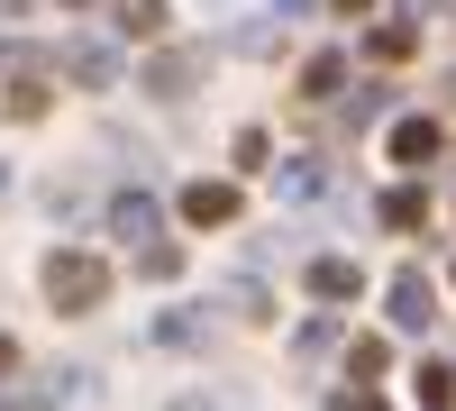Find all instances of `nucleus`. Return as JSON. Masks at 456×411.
Masks as SVG:
<instances>
[{"label":"nucleus","mask_w":456,"mask_h":411,"mask_svg":"<svg viewBox=\"0 0 456 411\" xmlns=\"http://www.w3.org/2000/svg\"><path fill=\"white\" fill-rule=\"evenodd\" d=\"M46 302H55V311H101V302H110V256L55 247V256H46Z\"/></svg>","instance_id":"f257e3e1"},{"label":"nucleus","mask_w":456,"mask_h":411,"mask_svg":"<svg viewBox=\"0 0 456 411\" xmlns=\"http://www.w3.org/2000/svg\"><path fill=\"white\" fill-rule=\"evenodd\" d=\"M201 73H210V46H156V55L137 64V92H156V101H192Z\"/></svg>","instance_id":"f03ea898"},{"label":"nucleus","mask_w":456,"mask_h":411,"mask_svg":"<svg viewBox=\"0 0 456 411\" xmlns=\"http://www.w3.org/2000/svg\"><path fill=\"white\" fill-rule=\"evenodd\" d=\"M64 73H73V83H83V92H119V46H110V37H64V55H55Z\"/></svg>","instance_id":"7ed1b4c3"},{"label":"nucleus","mask_w":456,"mask_h":411,"mask_svg":"<svg viewBox=\"0 0 456 411\" xmlns=\"http://www.w3.org/2000/svg\"><path fill=\"white\" fill-rule=\"evenodd\" d=\"M110 238H128V256L156 247L165 238V201L146 193V183H137V193H110Z\"/></svg>","instance_id":"20e7f679"},{"label":"nucleus","mask_w":456,"mask_h":411,"mask_svg":"<svg viewBox=\"0 0 456 411\" xmlns=\"http://www.w3.org/2000/svg\"><path fill=\"white\" fill-rule=\"evenodd\" d=\"M384 302H393V329H429V320H438V284H429L420 266H402V275L384 284Z\"/></svg>","instance_id":"39448f33"},{"label":"nucleus","mask_w":456,"mask_h":411,"mask_svg":"<svg viewBox=\"0 0 456 411\" xmlns=\"http://www.w3.org/2000/svg\"><path fill=\"white\" fill-rule=\"evenodd\" d=\"M183 219H192V229H228V219H238V183H183V201H174Z\"/></svg>","instance_id":"423d86ee"},{"label":"nucleus","mask_w":456,"mask_h":411,"mask_svg":"<svg viewBox=\"0 0 456 411\" xmlns=\"http://www.w3.org/2000/svg\"><path fill=\"white\" fill-rule=\"evenodd\" d=\"M301 284H311V302H356V292H365V266H356V256H311Z\"/></svg>","instance_id":"0eeeda50"},{"label":"nucleus","mask_w":456,"mask_h":411,"mask_svg":"<svg viewBox=\"0 0 456 411\" xmlns=\"http://www.w3.org/2000/svg\"><path fill=\"white\" fill-rule=\"evenodd\" d=\"M274 193L283 201H320V193H338V174H329V156H283L274 165Z\"/></svg>","instance_id":"6e6552de"},{"label":"nucleus","mask_w":456,"mask_h":411,"mask_svg":"<svg viewBox=\"0 0 456 411\" xmlns=\"http://www.w3.org/2000/svg\"><path fill=\"white\" fill-rule=\"evenodd\" d=\"M438 156H447L438 119H420V110H411V119H393V165H438Z\"/></svg>","instance_id":"1a4fd4ad"},{"label":"nucleus","mask_w":456,"mask_h":411,"mask_svg":"<svg viewBox=\"0 0 456 411\" xmlns=\"http://www.w3.org/2000/svg\"><path fill=\"white\" fill-rule=\"evenodd\" d=\"M338 92H347V55L320 46L311 64H301V101H338Z\"/></svg>","instance_id":"9d476101"},{"label":"nucleus","mask_w":456,"mask_h":411,"mask_svg":"<svg viewBox=\"0 0 456 411\" xmlns=\"http://www.w3.org/2000/svg\"><path fill=\"white\" fill-rule=\"evenodd\" d=\"M374 219H384V229H420V219H429V193H420V183H393V193L374 201Z\"/></svg>","instance_id":"9b49d317"},{"label":"nucleus","mask_w":456,"mask_h":411,"mask_svg":"<svg viewBox=\"0 0 456 411\" xmlns=\"http://www.w3.org/2000/svg\"><path fill=\"white\" fill-rule=\"evenodd\" d=\"M219 302L238 311V320H274V292H265L256 275H228V284H219Z\"/></svg>","instance_id":"f8f14e48"},{"label":"nucleus","mask_w":456,"mask_h":411,"mask_svg":"<svg viewBox=\"0 0 456 411\" xmlns=\"http://www.w3.org/2000/svg\"><path fill=\"white\" fill-rule=\"evenodd\" d=\"M411 46H420V28H411V19H384V28L365 37V55H374V64H402Z\"/></svg>","instance_id":"ddd939ff"},{"label":"nucleus","mask_w":456,"mask_h":411,"mask_svg":"<svg viewBox=\"0 0 456 411\" xmlns=\"http://www.w3.org/2000/svg\"><path fill=\"white\" fill-rule=\"evenodd\" d=\"M73 393V375H46V384H19V393H0V411H55Z\"/></svg>","instance_id":"4468645a"},{"label":"nucleus","mask_w":456,"mask_h":411,"mask_svg":"<svg viewBox=\"0 0 456 411\" xmlns=\"http://www.w3.org/2000/svg\"><path fill=\"white\" fill-rule=\"evenodd\" d=\"M46 64H55V55H37L28 37H0V73H10V83H37Z\"/></svg>","instance_id":"2eb2a0df"},{"label":"nucleus","mask_w":456,"mask_h":411,"mask_svg":"<svg viewBox=\"0 0 456 411\" xmlns=\"http://www.w3.org/2000/svg\"><path fill=\"white\" fill-rule=\"evenodd\" d=\"M119 10V37H165V0H110Z\"/></svg>","instance_id":"dca6fc26"},{"label":"nucleus","mask_w":456,"mask_h":411,"mask_svg":"<svg viewBox=\"0 0 456 411\" xmlns=\"http://www.w3.org/2000/svg\"><path fill=\"white\" fill-rule=\"evenodd\" d=\"M338 119H347V128H374V119H384V83H356L347 101H338Z\"/></svg>","instance_id":"f3484780"},{"label":"nucleus","mask_w":456,"mask_h":411,"mask_svg":"<svg viewBox=\"0 0 456 411\" xmlns=\"http://www.w3.org/2000/svg\"><path fill=\"white\" fill-rule=\"evenodd\" d=\"M228 156H238L247 174H274V137H265V128H238V137H228Z\"/></svg>","instance_id":"a211bd4d"},{"label":"nucleus","mask_w":456,"mask_h":411,"mask_svg":"<svg viewBox=\"0 0 456 411\" xmlns=\"http://www.w3.org/2000/svg\"><path fill=\"white\" fill-rule=\"evenodd\" d=\"M156 339H165V348H201V339H210V320H201V311H165V320H156Z\"/></svg>","instance_id":"6ab92c4d"},{"label":"nucleus","mask_w":456,"mask_h":411,"mask_svg":"<svg viewBox=\"0 0 456 411\" xmlns=\"http://www.w3.org/2000/svg\"><path fill=\"white\" fill-rule=\"evenodd\" d=\"M137 275H146V284H174V275H183V247H174V238L137 247Z\"/></svg>","instance_id":"aec40b11"},{"label":"nucleus","mask_w":456,"mask_h":411,"mask_svg":"<svg viewBox=\"0 0 456 411\" xmlns=\"http://www.w3.org/2000/svg\"><path fill=\"white\" fill-rule=\"evenodd\" d=\"M411 393H420V411H447V402H456V375H447V366H420Z\"/></svg>","instance_id":"412c9836"},{"label":"nucleus","mask_w":456,"mask_h":411,"mask_svg":"<svg viewBox=\"0 0 456 411\" xmlns=\"http://www.w3.org/2000/svg\"><path fill=\"white\" fill-rule=\"evenodd\" d=\"M10 119H46V73H37V83H10Z\"/></svg>","instance_id":"4be33fe9"},{"label":"nucleus","mask_w":456,"mask_h":411,"mask_svg":"<svg viewBox=\"0 0 456 411\" xmlns=\"http://www.w3.org/2000/svg\"><path fill=\"white\" fill-rule=\"evenodd\" d=\"M384 366H393L384 339H356V348H347V375H384Z\"/></svg>","instance_id":"5701e85b"},{"label":"nucleus","mask_w":456,"mask_h":411,"mask_svg":"<svg viewBox=\"0 0 456 411\" xmlns=\"http://www.w3.org/2000/svg\"><path fill=\"white\" fill-rule=\"evenodd\" d=\"M338 411H384V393H338Z\"/></svg>","instance_id":"b1692460"},{"label":"nucleus","mask_w":456,"mask_h":411,"mask_svg":"<svg viewBox=\"0 0 456 411\" xmlns=\"http://www.w3.org/2000/svg\"><path fill=\"white\" fill-rule=\"evenodd\" d=\"M320 10V0H274V19H311Z\"/></svg>","instance_id":"393cba45"},{"label":"nucleus","mask_w":456,"mask_h":411,"mask_svg":"<svg viewBox=\"0 0 456 411\" xmlns=\"http://www.w3.org/2000/svg\"><path fill=\"white\" fill-rule=\"evenodd\" d=\"M0 375H19V348H10V339H0Z\"/></svg>","instance_id":"a878e982"},{"label":"nucleus","mask_w":456,"mask_h":411,"mask_svg":"<svg viewBox=\"0 0 456 411\" xmlns=\"http://www.w3.org/2000/svg\"><path fill=\"white\" fill-rule=\"evenodd\" d=\"M402 10H411V19H429V10H438V0H402Z\"/></svg>","instance_id":"bb28decb"},{"label":"nucleus","mask_w":456,"mask_h":411,"mask_svg":"<svg viewBox=\"0 0 456 411\" xmlns=\"http://www.w3.org/2000/svg\"><path fill=\"white\" fill-rule=\"evenodd\" d=\"M64 10H101V0H64Z\"/></svg>","instance_id":"cd10ccee"},{"label":"nucleus","mask_w":456,"mask_h":411,"mask_svg":"<svg viewBox=\"0 0 456 411\" xmlns=\"http://www.w3.org/2000/svg\"><path fill=\"white\" fill-rule=\"evenodd\" d=\"M0 201H10V165H0Z\"/></svg>","instance_id":"c85d7f7f"},{"label":"nucleus","mask_w":456,"mask_h":411,"mask_svg":"<svg viewBox=\"0 0 456 411\" xmlns=\"http://www.w3.org/2000/svg\"><path fill=\"white\" fill-rule=\"evenodd\" d=\"M338 10H365V0H338Z\"/></svg>","instance_id":"c756f323"}]
</instances>
